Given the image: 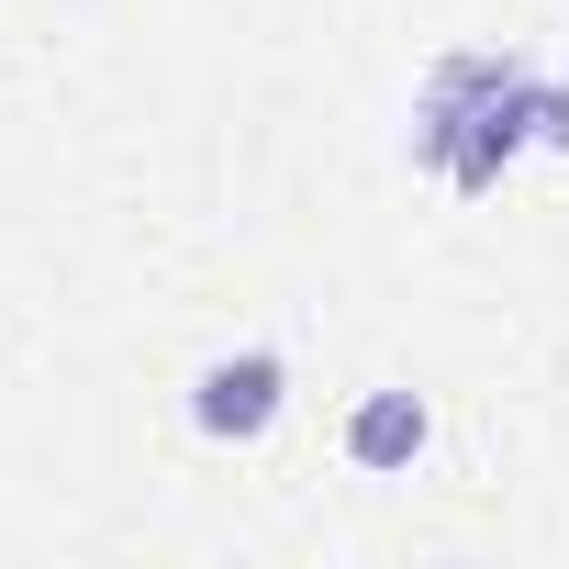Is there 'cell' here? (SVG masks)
Masks as SVG:
<instances>
[{"label":"cell","instance_id":"obj_2","mask_svg":"<svg viewBox=\"0 0 569 569\" xmlns=\"http://www.w3.org/2000/svg\"><path fill=\"white\" fill-rule=\"evenodd\" d=\"M347 447H358V469H402V458L425 447V402H413V391H380V402L358 413Z\"/></svg>","mask_w":569,"mask_h":569},{"label":"cell","instance_id":"obj_1","mask_svg":"<svg viewBox=\"0 0 569 569\" xmlns=\"http://www.w3.org/2000/svg\"><path fill=\"white\" fill-rule=\"evenodd\" d=\"M268 413H279V358H223L201 380V425L212 436H257Z\"/></svg>","mask_w":569,"mask_h":569}]
</instances>
